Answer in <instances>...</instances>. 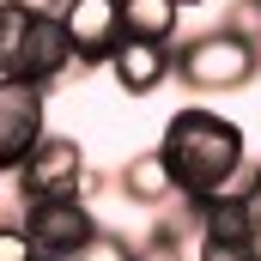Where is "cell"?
<instances>
[{
	"instance_id": "cell-2",
	"label": "cell",
	"mask_w": 261,
	"mask_h": 261,
	"mask_svg": "<svg viewBox=\"0 0 261 261\" xmlns=\"http://www.w3.org/2000/svg\"><path fill=\"white\" fill-rule=\"evenodd\" d=\"M261 73V49L237 31H206V37H189L176 43V79L200 91V97H219V91H243L249 79Z\"/></svg>"
},
{
	"instance_id": "cell-8",
	"label": "cell",
	"mask_w": 261,
	"mask_h": 261,
	"mask_svg": "<svg viewBox=\"0 0 261 261\" xmlns=\"http://www.w3.org/2000/svg\"><path fill=\"white\" fill-rule=\"evenodd\" d=\"M79 67V55H73V43H67L61 18H37L31 24V43H24V61H18V73L12 79H31V85H61L67 73Z\"/></svg>"
},
{
	"instance_id": "cell-9",
	"label": "cell",
	"mask_w": 261,
	"mask_h": 261,
	"mask_svg": "<svg viewBox=\"0 0 261 261\" xmlns=\"http://www.w3.org/2000/svg\"><path fill=\"white\" fill-rule=\"evenodd\" d=\"M116 189L134 200V206H146V213H158V206H170L176 200V176H170V158L152 146V152H134L128 164H122V176H116Z\"/></svg>"
},
{
	"instance_id": "cell-6",
	"label": "cell",
	"mask_w": 261,
	"mask_h": 261,
	"mask_svg": "<svg viewBox=\"0 0 261 261\" xmlns=\"http://www.w3.org/2000/svg\"><path fill=\"white\" fill-rule=\"evenodd\" d=\"M61 31L73 43V55H79V67H103L116 55V43L128 37L122 31V0H67Z\"/></svg>"
},
{
	"instance_id": "cell-10",
	"label": "cell",
	"mask_w": 261,
	"mask_h": 261,
	"mask_svg": "<svg viewBox=\"0 0 261 261\" xmlns=\"http://www.w3.org/2000/svg\"><path fill=\"white\" fill-rule=\"evenodd\" d=\"M176 24H182V6L176 0H122V31L128 37L176 43Z\"/></svg>"
},
{
	"instance_id": "cell-1",
	"label": "cell",
	"mask_w": 261,
	"mask_h": 261,
	"mask_svg": "<svg viewBox=\"0 0 261 261\" xmlns=\"http://www.w3.org/2000/svg\"><path fill=\"white\" fill-rule=\"evenodd\" d=\"M158 152L170 158V176H176V195L182 200H206V195L231 189L249 170V140H243V128L231 116H219V110H200V103H189V110L170 116Z\"/></svg>"
},
{
	"instance_id": "cell-17",
	"label": "cell",
	"mask_w": 261,
	"mask_h": 261,
	"mask_svg": "<svg viewBox=\"0 0 261 261\" xmlns=\"http://www.w3.org/2000/svg\"><path fill=\"white\" fill-rule=\"evenodd\" d=\"M18 6H24L31 18H61V6H67V0H18Z\"/></svg>"
},
{
	"instance_id": "cell-3",
	"label": "cell",
	"mask_w": 261,
	"mask_h": 261,
	"mask_svg": "<svg viewBox=\"0 0 261 261\" xmlns=\"http://www.w3.org/2000/svg\"><path fill=\"white\" fill-rule=\"evenodd\" d=\"M37 243L43 261H73L91 237H97V219L79 195H55V200H24V219H18Z\"/></svg>"
},
{
	"instance_id": "cell-13",
	"label": "cell",
	"mask_w": 261,
	"mask_h": 261,
	"mask_svg": "<svg viewBox=\"0 0 261 261\" xmlns=\"http://www.w3.org/2000/svg\"><path fill=\"white\" fill-rule=\"evenodd\" d=\"M73 261H140V255H134L128 237H116V231H103V225H97V237H91Z\"/></svg>"
},
{
	"instance_id": "cell-7",
	"label": "cell",
	"mask_w": 261,
	"mask_h": 261,
	"mask_svg": "<svg viewBox=\"0 0 261 261\" xmlns=\"http://www.w3.org/2000/svg\"><path fill=\"white\" fill-rule=\"evenodd\" d=\"M110 73L128 97H152L164 79H176V43H146V37H122L116 55H110Z\"/></svg>"
},
{
	"instance_id": "cell-11",
	"label": "cell",
	"mask_w": 261,
	"mask_h": 261,
	"mask_svg": "<svg viewBox=\"0 0 261 261\" xmlns=\"http://www.w3.org/2000/svg\"><path fill=\"white\" fill-rule=\"evenodd\" d=\"M31 12L18 6V0H0V73H18L24 61V43H31Z\"/></svg>"
},
{
	"instance_id": "cell-20",
	"label": "cell",
	"mask_w": 261,
	"mask_h": 261,
	"mask_svg": "<svg viewBox=\"0 0 261 261\" xmlns=\"http://www.w3.org/2000/svg\"><path fill=\"white\" fill-rule=\"evenodd\" d=\"M255 176H261V158H255Z\"/></svg>"
},
{
	"instance_id": "cell-14",
	"label": "cell",
	"mask_w": 261,
	"mask_h": 261,
	"mask_svg": "<svg viewBox=\"0 0 261 261\" xmlns=\"http://www.w3.org/2000/svg\"><path fill=\"white\" fill-rule=\"evenodd\" d=\"M0 261H43L37 243H31V231L18 219H0Z\"/></svg>"
},
{
	"instance_id": "cell-5",
	"label": "cell",
	"mask_w": 261,
	"mask_h": 261,
	"mask_svg": "<svg viewBox=\"0 0 261 261\" xmlns=\"http://www.w3.org/2000/svg\"><path fill=\"white\" fill-rule=\"evenodd\" d=\"M43 134H49V91L0 73V170H18Z\"/></svg>"
},
{
	"instance_id": "cell-19",
	"label": "cell",
	"mask_w": 261,
	"mask_h": 261,
	"mask_svg": "<svg viewBox=\"0 0 261 261\" xmlns=\"http://www.w3.org/2000/svg\"><path fill=\"white\" fill-rule=\"evenodd\" d=\"M176 6H182V12H189V6H200V0H176Z\"/></svg>"
},
{
	"instance_id": "cell-18",
	"label": "cell",
	"mask_w": 261,
	"mask_h": 261,
	"mask_svg": "<svg viewBox=\"0 0 261 261\" xmlns=\"http://www.w3.org/2000/svg\"><path fill=\"white\" fill-rule=\"evenodd\" d=\"M249 255L261 261V213H255V219H249Z\"/></svg>"
},
{
	"instance_id": "cell-12",
	"label": "cell",
	"mask_w": 261,
	"mask_h": 261,
	"mask_svg": "<svg viewBox=\"0 0 261 261\" xmlns=\"http://www.w3.org/2000/svg\"><path fill=\"white\" fill-rule=\"evenodd\" d=\"M134 255H140V261H189V255H182V225H170V219L152 225V231L134 243Z\"/></svg>"
},
{
	"instance_id": "cell-4",
	"label": "cell",
	"mask_w": 261,
	"mask_h": 261,
	"mask_svg": "<svg viewBox=\"0 0 261 261\" xmlns=\"http://www.w3.org/2000/svg\"><path fill=\"white\" fill-rule=\"evenodd\" d=\"M12 176H18V195L24 200L79 195V189H85V152H79L73 134H43V140L24 152V164H18Z\"/></svg>"
},
{
	"instance_id": "cell-16",
	"label": "cell",
	"mask_w": 261,
	"mask_h": 261,
	"mask_svg": "<svg viewBox=\"0 0 261 261\" xmlns=\"http://www.w3.org/2000/svg\"><path fill=\"white\" fill-rule=\"evenodd\" d=\"M200 261H255L249 243H225V237H200Z\"/></svg>"
},
{
	"instance_id": "cell-15",
	"label": "cell",
	"mask_w": 261,
	"mask_h": 261,
	"mask_svg": "<svg viewBox=\"0 0 261 261\" xmlns=\"http://www.w3.org/2000/svg\"><path fill=\"white\" fill-rule=\"evenodd\" d=\"M225 31L249 37V43L261 49V0H231V12H225Z\"/></svg>"
}]
</instances>
